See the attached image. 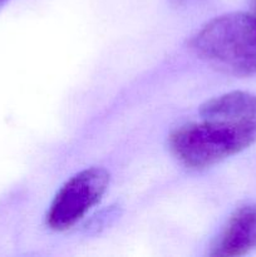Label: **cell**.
Listing matches in <instances>:
<instances>
[{"instance_id":"3957f363","label":"cell","mask_w":256,"mask_h":257,"mask_svg":"<svg viewBox=\"0 0 256 257\" xmlns=\"http://www.w3.org/2000/svg\"><path fill=\"white\" fill-rule=\"evenodd\" d=\"M110 176L107 170L90 167L70 177L55 195L47 213L50 230L63 232L77 225L108 190Z\"/></svg>"},{"instance_id":"5b68a950","label":"cell","mask_w":256,"mask_h":257,"mask_svg":"<svg viewBox=\"0 0 256 257\" xmlns=\"http://www.w3.org/2000/svg\"><path fill=\"white\" fill-rule=\"evenodd\" d=\"M201 114L208 119H237L256 122V94L230 92L207 100Z\"/></svg>"},{"instance_id":"52a82bcc","label":"cell","mask_w":256,"mask_h":257,"mask_svg":"<svg viewBox=\"0 0 256 257\" xmlns=\"http://www.w3.org/2000/svg\"><path fill=\"white\" fill-rule=\"evenodd\" d=\"M176 3H178V4H181V3H183V2H186V0H175Z\"/></svg>"},{"instance_id":"6da1fadb","label":"cell","mask_w":256,"mask_h":257,"mask_svg":"<svg viewBox=\"0 0 256 257\" xmlns=\"http://www.w3.org/2000/svg\"><path fill=\"white\" fill-rule=\"evenodd\" d=\"M255 142L256 122L206 118L201 123L176 130L168 145L183 166L203 170L237 155Z\"/></svg>"},{"instance_id":"8992f818","label":"cell","mask_w":256,"mask_h":257,"mask_svg":"<svg viewBox=\"0 0 256 257\" xmlns=\"http://www.w3.org/2000/svg\"><path fill=\"white\" fill-rule=\"evenodd\" d=\"M252 14L256 15V0H252Z\"/></svg>"},{"instance_id":"277c9868","label":"cell","mask_w":256,"mask_h":257,"mask_svg":"<svg viewBox=\"0 0 256 257\" xmlns=\"http://www.w3.org/2000/svg\"><path fill=\"white\" fill-rule=\"evenodd\" d=\"M256 248V203L237 208L210 251L211 256H243Z\"/></svg>"},{"instance_id":"ba28073f","label":"cell","mask_w":256,"mask_h":257,"mask_svg":"<svg viewBox=\"0 0 256 257\" xmlns=\"http://www.w3.org/2000/svg\"><path fill=\"white\" fill-rule=\"evenodd\" d=\"M5 2H7V0H0V7H2V5H3V4H4V3H5Z\"/></svg>"},{"instance_id":"7a4b0ae2","label":"cell","mask_w":256,"mask_h":257,"mask_svg":"<svg viewBox=\"0 0 256 257\" xmlns=\"http://www.w3.org/2000/svg\"><path fill=\"white\" fill-rule=\"evenodd\" d=\"M191 48L225 72L256 74V15L230 13L215 18L196 33Z\"/></svg>"}]
</instances>
